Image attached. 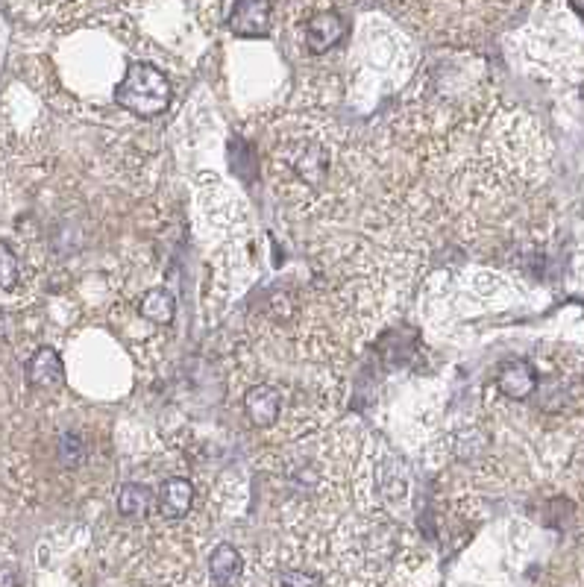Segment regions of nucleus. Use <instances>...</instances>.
Listing matches in <instances>:
<instances>
[{
  "mask_svg": "<svg viewBox=\"0 0 584 587\" xmlns=\"http://www.w3.org/2000/svg\"><path fill=\"white\" fill-rule=\"evenodd\" d=\"M115 100L121 109L133 112L138 118H156L171 106V83L159 68L147 62H135L118 83Z\"/></svg>",
  "mask_w": 584,
  "mask_h": 587,
  "instance_id": "obj_1",
  "label": "nucleus"
},
{
  "mask_svg": "<svg viewBox=\"0 0 584 587\" xmlns=\"http://www.w3.org/2000/svg\"><path fill=\"white\" fill-rule=\"evenodd\" d=\"M270 12L268 0H238L229 12V30L241 39H262L270 33Z\"/></svg>",
  "mask_w": 584,
  "mask_h": 587,
  "instance_id": "obj_2",
  "label": "nucleus"
},
{
  "mask_svg": "<svg viewBox=\"0 0 584 587\" xmlns=\"http://www.w3.org/2000/svg\"><path fill=\"white\" fill-rule=\"evenodd\" d=\"M496 385L508 400H529L538 391V373L526 359H514L499 370Z\"/></svg>",
  "mask_w": 584,
  "mask_h": 587,
  "instance_id": "obj_3",
  "label": "nucleus"
},
{
  "mask_svg": "<svg viewBox=\"0 0 584 587\" xmlns=\"http://www.w3.org/2000/svg\"><path fill=\"white\" fill-rule=\"evenodd\" d=\"M347 27H344V18L338 12H317L309 18L306 24V45L312 53H326L344 39Z\"/></svg>",
  "mask_w": 584,
  "mask_h": 587,
  "instance_id": "obj_4",
  "label": "nucleus"
},
{
  "mask_svg": "<svg viewBox=\"0 0 584 587\" xmlns=\"http://www.w3.org/2000/svg\"><path fill=\"white\" fill-rule=\"evenodd\" d=\"M65 379V367H62V359L53 347H42L33 353V359L27 362V382L33 388H56L62 385Z\"/></svg>",
  "mask_w": 584,
  "mask_h": 587,
  "instance_id": "obj_5",
  "label": "nucleus"
},
{
  "mask_svg": "<svg viewBox=\"0 0 584 587\" xmlns=\"http://www.w3.org/2000/svg\"><path fill=\"white\" fill-rule=\"evenodd\" d=\"M191 505H194V485L188 479L174 476L159 488V514L165 520H180L191 511Z\"/></svg>",
  "mask_w": 584,
  "mask_h": 587,
  "instance_id": "obj_6",
  "label": "nucleus"
},
{
  "mask_svg": "<svg viewBox=\"0 0 584 587\" xmlns=\"http://www.w3.org/2000/svg\"><path fill=\"white\" fill-rule=\"evenodd\" d=\"M241 570H244V561H241V552L232 543H221L209 558V573H212L215 585L232 587L241 579Z\"/></svg>",
  "mask_w": 584,
  "mask_h": 587,
  "instance_id": "obj_7",
  "label": "nucleus"
},
{
  "mask_svg": "<svg viewBox=\"0 0 584 587\" xmlns=\"http://www.w3.org/2000/svg\"><path fill=\"white\" fill-rule=\"evenodd\" d=\"M279 406H282V400H279L276 388H270V385H256L247 394V414L256 426H273L279 417Z\"/></svg>",
  "mask_w": 584,
  "mask_h": 587,
  "instance_id": "obj_8",
  "label": "nucleus"
},
{
  "mask_svg": "<svg viewBox=\"0 0 584 587\" xmlns=\"http://www.w3.org/2000/svg\"><path fill=\"white\" fill-rule=\"evenodd\" d=\"M141 317H147L150 323L156 326H168L174 315H177V303H174V294L165 291V288H153L141 297Z\"/></svg>",
  "mask_w": 584,
  "mask_h": 587,
  "instance_id": "obj_9",
  "label": "nucleus"
},
{
  "mask_svg": "<svg viewBox=\"0 0 584 587\" xmlns=\"http://www.w3.org/2000/svg\"><path fill=\"white\" fill-rule=\"evenodd\" d=\"M150 505H153V494H150L147 485L130 482V485H124L121 494H118V511H121L124 517H144V514L150 511Z\"/></svg>",
  "mask_w": 584,
  "mask_h": 587,
  "instance_id": "obj_10",
  "label": "nucleus"
},
{
  "mask_svg": "<svg viewBox=\"0 0 584 587\" xmlns=\"http://www.w3.org/2000/svg\"><path fill=\"white\" fill-rule=\"evenodd\" d=\"M297 171H300L303 180L317 185V182L323 180V174H326V153H323L317 144H312V147L297 159Z\"/></svg>",
  "mask_w": 584,
  "mask_h": 587,
  "instance_id": "obj_11",
  "label": "nucleus"
},
{
  "mask_svg": "<svg viewBox=\"0 0 584 587\" xmlns=\"http://www.w3.org/2000/svg\"><path fill=\"white\" fill-rule=\"evenodd\" d=\"M83 458H86V444H83V438H80L77 432H65V435L59 438V461H62L68 470H74V467L83 464Z\"/></svg>",
  "mask_w": 584,
  "mask_h": 587,
  "instance_id": "obj_12",
  "label": "nucleus"
},
{
  "mask_svg": "<svg viewBox=\"0 0 584 587\" xmlns=\"http://www.w3.org/2000/svg\"><path fill=\"white\" fill-rule=\"evenodd\" d=\"M18 282V259L6 241H0V288H15Z\"/></svg>",
  "mask_w": 584,
  "mask_h": 587,
  "instance_id": "obj_13",
  "label": "nucleus"
},
{
  "mask_svg": "<svg viewBox=\"0 0 584 587\" xmlns=\"http://www.w3.org/2000/svg\"><path fill=\"white\" fill-rule=\"evenodd\" d=\"M279 585L282 587H323V582H320V576L309 573V570H288V573H282Z\"/></svg>",
  "mask_w": 584,
  "mask_h": 587,
  "instance_id": "obj_14",
  "label": "nucleus"
},
{
  "mask_svg": "<svg viewBox=\"0 0 584 587\" xmlns=\"http://www.w3.org/2000/svg\"><path fill=\"white\" fill-rule=\"evenodd\" d=\"M0 587H18V576L12 567H0Z\"/></svg>",
  "mask_w": 584,
  "mask_h": 587,
  "instance_id": "obj_15",
  "label": "nucleus"
},
{
  "mask_svg": "<svg viewBox=\"0 0 584 587\" xmlns=\"http://www.w3.org/2000/svg\"><path fill=\"white\" fill-rule=\"evenodd\" d=\"M6 338V317L0 315V341Z\"/></svg>",
  "mask_w": 584,
  "mask_h": 587,
  "instance_id": "obj_16",
  "label": "nucleus"
}]
</instances>
